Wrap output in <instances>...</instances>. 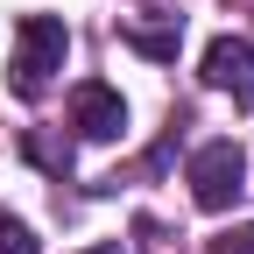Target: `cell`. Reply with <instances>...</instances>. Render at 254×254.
Masks as SVG:
<instances>
[{
  "instance_id": "obj_5",
  "label": "cell",
  "mask_w": 254,
  "mask_h": 254,
  "mask_svg": "<svg viewBox=\"0 0 254 254\" xmlns=\"http://www.w3.org/2000/svg\"><path fill=\"white\" fill-rule=\"evenodd\" d=\"M127 43L141 57H177V28H127Z\"/></svg>"
},
{
  "instance_id": "obj_3",
  "label": "cell",
  "mask_w": 254,
  "mask_h": 254,
  "mask_svg": "<svg viewBox=\"0 0 254 254\" xmlns=\"http://www.w3.org/2000/svg\"><path fill=\"white\" fill-rule=\"evenodd\" d=\"M71 127L85 141H120V127H127V99L113 85H99V78H85L78 92H71Z\"/></svg>"
},
{
  "instance_id": "obj_6",
  "label": "cell",
  "mask_w": 254,
  "mask_h": 254,
  "mask_svg": "<svg viewBox=\"0 0 254 254\" xmlns=\"http://www.w3.org/2000/svg\"><path fill=\"white\" fill-rule=\"evenodd\" d=\"M0 254H43V240L21 226V219H0Z\"/></svg>"
},
{
  "instance_id": "obj_1",
  "label": "cell",
  "mask_w": 254,
  "mask_h": 254,
  "mask_svg": "<svg viewBox=\"0 0 254 254\" xmlns=\"http://www.w3.org/2000/svg\"><path fill=\"white\" fill-rule=\"evenodd\" d=\"M64 50H71V28L57 14H21L14 21V64H7V85L21 99H43L50 78L64 71Z\"/></svg>"
},
{
  "instance_id": "obj_4",
  "label": "cell",
  "mask_w": 254,
  "mask_h": 254,
  "mask_svg": "<svg viewBox=\"0 0 254 254\" xmlns=\"http://www.w3.org/2000/svg\"><path fill=\"white\" fill-rule=\"evenodd\" d=\"M205 85L233 92V106H254V43L247 36H219L205 50Z\"/></svg>"
},
{
  "instance_id": "obj_8",
  "label": "cell",
  "mask_w": 254,
  "mask_h": 254,
  "mask_svg": "<svg viewBox=\"0 0 254 254\" xmlns=\"http://www.w3.org/2000/svg\"><path fill=\"white\" fill-rule=\"evenodd\" d=\"M85 254H120V240H106V247H85Z\"/></svg>"
},
{
  "instance_id": "obj_2",
  "label": "cell",
  "mask_w": 254,
  "mask_h": 254,
  "mask_svg": "<svg viewBox=\"0 0 254 254\" xmlns=\"http://www.w3.org/2000/svg\"><path fill=\"white\" fill-rule=\"evenodd\" d=\"M184 184H190V198H198V212H226L240 190H247V155H240V141H205V148H190Z\"/></svg>"
},
{
  "instance_id": "obj_7",
  "label": "cell",
  "mask_w": 254,
  "mask_h": 254,
  "mask_svg": "<svg viewBox=\"0 0 254 254\" xmlns=\"http://www.w3.org/2000/svg\"><path fill=\"white\" fill-rule=\"evenodd\" d=\"M212 254H254V226H226L212 240Z\"/></svg>"
}]
</instances>
